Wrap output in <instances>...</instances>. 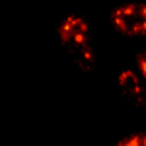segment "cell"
Returning a JSON list of instances; mask_svg holds the SVG:
<instances>
[{"label": "cell", "instance_id": "obj_4", "mask_svg": "<svg viewBox=\"0 0 146 146\" xmlns=\"http://www.w3.org/2000/svg\"><path fill=\"white\" fill-rule=\"evenodd\" d=\"M72 55H74V66L78 68V70L92 72V70L96 68L98 56H96V51H94L92 43H88V45H84V47H80L78 51H74Z\"/></svg>", "mask_w": 146, "mask_h": 146}, {"label": "cell", "instance_id": "obj_3", "mask_svg": "<svg viewBox=\"0 0 146 146\" xmlns=\"http://www.w3.org/2000/svg\"><path fill=\"white\" fill-rule=\"evenodd\" d=\"M115 80H117L119 90L123 92V94L133 101L135 105H140V107H142V105L146 103L144 78L136 72L135 68H131V66L119 68L117 74H115Z\"/></svg>", "mask_w": 146, "mask_h": 146}, {"label": "cell", "instance_id": "obj_5", "mask_svg": "<svg viewBox=\"0 0 146 146\" xmlns=\"http://www.w3.org/2000/svg\"><path fill=\"white\" fill-rule=\"evenodd\" d=\"M115 146H144V133L142 131H135L131 135L121 138Z\"/></svg>", "mask_w": 146, "mask_h": 146}, {"label": "cell", "instance_id": "obj_1", "mask_svg": "<svg viewBox=\"0 0 146 146\" xmlns=\"http://www.w3.org/2000/svg\"><path fill=\"white\" fill-rule=\"evenodd\" d=\"M56 43L70 53L88 45L92 39V25L84 12H70L55 25Z\"/></svg>", "mask_w": 146, "mask_h": 146}, {"label": "cell", "instance_id": "obj_6", "mask_svg": "<svg viewBox=\"0 0 146 146\" xmlns=\"http://www.w3.org/2000/svg\"><path fill=\"white\" fill-rule=\"evenodd\" d=\"M133 58H135V62H136V72H138V74L144 78V76H146V62H144V58H146V49H144V47L136 49L135 55H133Z\"/></svg>", "mask_w": 146, "mask_h": 146}, {"label": "cell", "instance_id": "obj_2", "mask_svg": "<svg viewBox=\"0 0 146 146\" xmlns=\"http://www.w3.org/2000/svg\"><path fill=\"white\" fill-rule=\"evenodd\" d=\"M111 27L125 37H142L146 33V4L140 0L123 2L109 14Z\"/></svg>", "mask_w": 146, "mask_h": 146}]
</instances>
